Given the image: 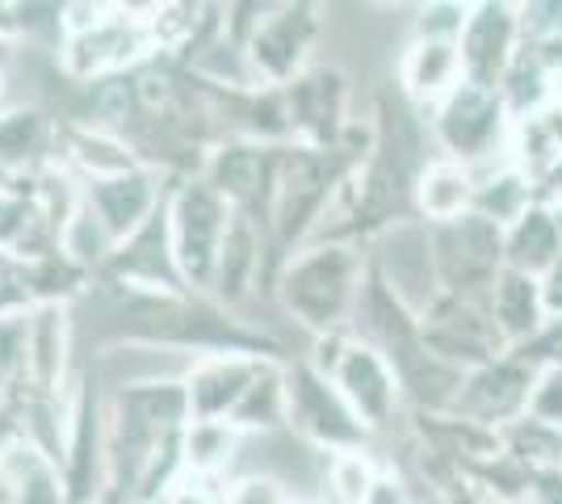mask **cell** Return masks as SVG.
Listing matches in <instances>:
<instances>
[{"mask_svg": "<svg viewBox=\"0 0 562 504\" xmlns=\"http://www.w3.org/2000/svg\"><path fill=\"white\" fill-rule=\"evenodd\" d=\"M366 269H370V261L345 240L303 244L281 265V307L311 336L349 333Z\"/></svg>", "mask_w": 562, "mask_h": 504, "instance_id": "6da1fadb", "label": "cell"}, {"mask_svg": "<svg viewBox=\"0 0 562 504\" xmlns=\"http://www.w3.org/2000/svg\"><path fill=\"white\" fill-rule=\"evenodd\" d=\"M235 206L198 172L186 177L168 193V236H172V261L189 294H211L214 265L223 240L232 232Z\"/></svg>", "mask_w": 562, "mask_h": 504, "instance_id": "7a4b0ae2", "label": "cell"}, {"mask_svg": "<svg viewBox=\"0 0 562 504\" xmlns=\"http://www.w3.org/2000/svg\"><path fill=\"white\" fill-rule=\"evenodd\" d=\"M432 135L446 160L467 165L474 177L495 165V152L513 156V114L504 105V97L495 89H479V85H458L453 93L432 110Z\"/></svg>", "mask_w": 562, "mask_h": 504, "instance_id": "3957f363", "label": "cell"}, {"mask_svg": "<svg viewBox=\"0 0 562 504\" xmlns=\"http://www.w3.org/2000/svg\"><path fill=\"white\" fill-rule=\"evenodd\" d=\"M336 181L340 177L331 168V152H315L303 144L281 147L273 165V190H269V219H265L273 240L285 248L311 244Z\"/></svg>", "mask_w": 562, "mask_h": 504, "instance_id": "277c9868", "label": "cell"}, {"mask_svg": "<svg viewBox=\"0 0 562 504\" xmlns=\"http://www.w3.org/2000/svg\"><path fill=\"white\" fill-rule=\"evenodd\" d=\"M285 429L299 433L306 446L324 455L366 450V437H370L349 404L340 400V391L331 387V379L311 370L306 361L285 366Z\"/></svg>", "mask_w": 562, "mask_h": 504, "instance_id": "5b68a950", "label": "cell"}, {"mask_svg": "<svg viewBox=\"0 0 562 504\" xmlns=\"http://www.w3.org/2000/svg\"><path fill=\"white\" fill-rule=\"evenodd\" d=\"M370 269L416 320L446 294L441 273H437V257H432V227L420 219H398L391 227H382Z\"/></svg>", "mask_w": 562, "mask_h": 504, "instance_id": "8992f818", "label": "cell"}, {"mask_svg": "<svg viewBox=\"0 0 562 504\" xmlns=\"http://www.w3.org/2000/svg\"><path fill=\"white\" fill-rule=\"evenodd\" d=\"M432 257L446 294L487 299L495 273L504 269V227L487 223L483 215L432 227Z\"/></svg>", "mask_w": 562, "mask_h": 504, "instance_id": "52a82bcc", "label": "cell"}, {"mask_svg": "<svg viewBox=\"0 0 562 504\" xmlns=\"http://www.w3.org/2000/svg\"><path fill=\"white\" fill-rule=\"evenodd\" d=\"M328 379L366 433H382L395 425L398 408H403V387H398L391 358L378 345L349 336V345H345L340 361L331 366Z\"/></svg>", "mask_w": 562, "mask_h": 504, "instance_id": "ba28073f", "label": "cell"}, {"mask_svg": "<svg viewBox=\"0 0 562 504\" xmlns=\"http://www.w3.org/2000/svg\"><path fill=\"white\" fill-rule=\"evenodd\" d=\"M533 379H538V366L520 354H504L479 370H467L449 416H462V421H474L483 429L499 433L504 425H513L529 412Z\"/></svg>", "mask_w": 562, "mask_h": 504, "instance_id": "9c48e42d", "label": "cell"}, {"mask_svg": "<svg viewBox=\"0 0 562 504\" xmlns=\"http://www.w3.org/2000/svg\"><path fill=\"white\" fill-rule=\"evenodd\" d=\"M285 114H290V139L315 152L336 147L349 126V85L336 68H306L285 89Z\"/></svg>", "mask_w": 562, "mask_h": 504, "instance_id": "30bf717a", "label": "cell"}, {"mask_svg": "<svg viewBox=\"0 0 562 504\" xmlns=\"http://www.w3.org/2000/svg\"><path fill=\"white\" fill-rule=\"evenodd\" d=\"M319 25L324 22L306 4H299V9L281 4V9H269V18H260L244 47H248V59H252L265 89H285L294 76L306 72V55H311Z\"/></svg>", "mask_w": 562, "mask_h": 504, "instance_id": "8fae6325", "label": "cell"}, {"mask_svg": "<svg viewBox=\"0 0 562 504\" xmlns=\"http://www.w3.org/2000/svg\"><path fill=\"white\" fill-rule=\"evenodd\" d=\"M458 51H462L467 85L499 93V80L508 76L516 51H520V13H516V4H474Z\"/></svg>", "mask_w": 562, "mask_h": 504, "instance_id": "7c38bea8", "label": "cell"}, {"mask_svg": "<svg viewBox=\"0 0 562 504\" xmlns=\"http://www.w3.org/2000/svg\"><path fill=\"white\" fill-rule=\"evenodd\" d=\"M71 303H34L25 312V391L59 395L68 379L71 354Z\"/></svg>", "mask_w": 562, "mask_h": 504, "instance_id": "4fadbf2b", "label": "cell"}, {"mask_svg": "<svg viewBox=\"0 0 562 504\" xmlns=\"http://www.w3.org/2000/svg\"><path fill=\"white\" fill-rule=\"evenodd\" d=\"M165 202L168 193L160 190V177H156L151 165L135 168V172H122V177H110V181L85 186V206L110 227V236L117 244L131 240Z\"/></svg>", "mask_w": 562, "mask_h": 504, "instance_id": "5bb4252c", "label": "cell"}, {"mask_svg": "<svg viewBox=\"0 0 562 504\" xmlns=\"http://www.w3.org/2000/svg\"><path fill=\"white\" fill-rule=\"evenodd\" d=\"M273 147L252 144V139H227L206 156L202 177L211 181L214 190L232 202L239 215H252L257 202L269 206V190H273Z\"/></svg>", "mask_w": 562, "mask_h": 504, "instance_id": "9a60e30c", "label": "cell"}, {"mask_svg": "<svg viewBox=\"0 0 562 504\" xmlns=\"http://www.w3.org/2000/svg\"><path fill=\"white\" fill-rule=\"evenodd\" d=\"M260 358L248 354H206L189 366L186 374V404L189 421H232L244 391L257 379Z\"/></svg>", "mask_w": 562, "mask_h": 504, "instance_id": "2e32d148", "label": "cell"}, {"mask_svg": "<svg viewBox=\"0 0 562 504\" xmlns=\"http://www.w3.org/2000/svg\"><path fill=\"white\" fill-rule=\"evenodd\" d=\"M462 51L458 43H437V38H412L403 59H398V89L416 110H437L458 85H462Z\"/></svg>", "mask_w": 562, "mask_h": 504, "instance_id": "e0dca14e", "label": "cell"}, {"mask_svg": "<svg viewBox=\"0 0 562 504\" xmlns=\"http://www.w3.org/2000/svg\"><path fill=\"white\" fill-rule=\"evenodd\" d=\"M487 315H492L499 340L513 349L533 345L546 333V303H541V282L516 269H499L492 290H487Z\"/></svg>", "mask_w": 562, "mask_h": 504, "instance_id": "ac0fdd59", "label": "cell"}, {"mask_svg": "<svg viewBox=\"0 0 562 504\" xmlns=\"http://www.w3.org/2000/svg\"><path fill=\"white\" fill-rule=\"evenodd\" d=\"M474 190H479V181H474V172L467 165L446 160V156L428 160L420 168V177H416V190H412L420 223L446 227V223L474 215Z\"/></svg>", "mask_w": 562, "mask_h": 504, "instance_id": "d6986e66", "label": "cell"}, {"mask_svg": "<svg viewBox=\"0 0 562 504\" xmlns=\"http://www.w3.org/2000/svg\"><path fill=\"white\" fill-rule=\"evenodd\" d=\"M64 139V165L76 172L80 186H93V181H110L122 172H135L143 168V156L126 144V135L114 131H97V126H71L59 135Z\"/></svg>", "mask_w": 562, "mask_h": 504, "instance_id": "ffe728a7", "label": "cell"}, {"mask_svg": "<svg viewBox=\"0 0 562 504\" xmlns=\"http://www.w3.org/2000/svg\"><path fill=\"white\" fill-rule=\"evenodd\" d=\"M260 253H265V244H260L257 215H239L235 211L232 232H227L218 265H214V287H211V294L223 307H239L260 287Z\"/></svg>", "mask_w": 562, "mask_h": 504, "instance_id": "44dd1931", "label": "cell"}, {"mask_svg": "<svg viewBox=\"0 0 562 504\" xmlns=\"http://www.w3.org/2000/svg\"><path fill=\"white\" fill-rule=\"evenodd\" d=\"M559 257H562V227L554 206L533 202L513 227H504V269L541 278Z\"/></svg>", "mask_w": 562, "mask_h": 504, "instance_id": "7402d4cb", "label": "cell"}, {"mask_svg": "<svg viewBox=\"0 0 562 504\" xmlns=\"http://www.w3.org/2000/svg\"><path fill=\"white\" fill-rule=\"evenodd\" d=\"M55 139V126H50L47 114H38V110H4L0 114V165L9 168L13 177L18 172H38V168H47L55 156H50L47 147Z\"/></svg>", "mask_w": 562, "mask_h": 504, "instance_id": "603a6c76", "label": "cell"}, {"mask_svg": "<svg viewBox=\"0 0 562 504\" xmlns=\"http://www.w3.org/2000/svg\"><path fill=\"white\" fill-rule=\"evenodd\" d=\"M244 433L232 421H189L181 429V467L189 480H218L235 467Z\"/></svg>", "mask_w": 562, "mask_h": 504, "instance_id": "cb8c5ba5", "label": "cell"}, {"mask_svg": "<svg viewBox=\"0 0 562 504\" xmlns=\"http://www.w3.org/2000/svg\"><path fill=\"white\" fill-rule=\"evenodd\" d=\"M474 181H479V190H474V215H483L487 223H495V227H513L516 219L538 202V186H533L513 160L479 172Z\"/></svg>", "mask_w": 562, "mask_h": 504, "instance_id": "d4e9b609", "label": "cell"}, {"mask_svg": "<svg viewBox=\"0 0 562 504\" xmlns=\"http://www.w3.org/2000/svg\"><path fill=\"white\" fill-rule=\"evenodd\" d=\"M232 425L244 433V437L285 429V366H278L273 358H260L257 379L244 391Z\"/></svg>", "mask_w": 562, "mask_h": 504, "instance_id": "484cf974", "label": "cell"}, {"mask_svg": "<svg viewBox=\"0 0 562 504\" xmlns=\"http://www.w3.org/2000/svg\"><path fill=\"white\" fill-rule=\"evenodd\" d=\"M59 253L68 257L80 273H105V265L114 261L117 240L110 236V227L80 202V211L68 219V227L59 232Z\"/></svg>", "mask_w": 562, "mask_h": 504, "instance_id": "4316f807", "label": "cell"}, {"mask_svg": "<svg viewBox=\"0 0 562 504\" xmlns=\"http://www.w3.org/2000/svg\"><path fill=\"white\" fill-rule=\"evenodd\" d=\"M499 446H504L508 458L525 462L533 475L562 467V433L550 429V425H538L533 416H520L513 425H504L499 429Z\"/></svg>", "mask_w": 562, "mask_h": 504, "instance_id": "83f0119b", "label": "cell"}, {"mask_svg": "<svg viewBox=\"0 0 562 504\" xmlns=\"http://www.w3.org/2000/svg\"><path fill=\"white\" fill-rule=\"evenodd\" d=\"M374 458L366 450H340V455H328V475H324V488H328L331 504H366V492L370 483L378 480Z\"/></svg>", "mask_w": 562, "mask_h": 504, "instance_id": "f1b7e54d", "label": "cell"}, {"mask_svg": "<svg viewBox=\"0 0 562 504\" xmlns=\"http://www.w3.org/2000/svg\"><path fill=\"white\" fill-rule=\"evenodd\" d=\"M25 383V312L0 315V391Z\"/></svg>", "mask_w": 562, "mask_h": 504, "instance_id": "f546056e", "label": "cell"}, {"mask_svg": "<svg viewBox=\"0 0 562 504\" xmlns=\"http://www.w3.org/2000/svg\"><path fill=\"white\" fill-rule=\"evenodd\" d=\"M538 425H550V429L562 433V361H550V366H538V379H533V391H529V412Z\"/></svg>", "mask_w": 562, "mask_h": 504, "instance_id": "4dcf8cb0", "label": "cell"}, {"mask_svg": "<svg viewBox=\"0 0 562 504\" xmlns=\"http://www.w3.org/2000/svg\"><path fill=\"white\" fill-rule=\"evenodd\" d=\"M474 4H428L416 18V34L412 38H437V43H462V30L470 22Z\"/></svg>", "mask_w": 562, "mask_h": 504, "instance_id": "1f68e13d", "label": "cell"}, {"mask_svg": "<svg viewBox=\"0 0 562 504\" xmlns=\"http://www.w3.org/2000/svg\"><path fill=\"white\" fill-rule=\"evenodd\" d=\"M227 504H294V496L278 480L265 475H239L227 483Z\"/></svg>", "mask_w": 562, "mask_h": 504, "instance_id": "d6a6232c", "label": "cell"}, {"mask_svg": "<svg viewBox=\"0 0 562 504\" xmlns=\"http://www.w3.org/2000/svg\"><path fill=\"white\" fill-rule=\"evenodd\" d=\"M366 504H416V492H412V483L395 475L391 467H382L378 471V480L370 483V492H366Z\"/></svg>", "mask_w": 562, "mask_h": 504, "instance_id": "836d02e7", "label": "cell"}, {"mask_svg": "<svg viewBox=\"0 0 562 504\" xmlns=\"http://www.w3.org/2000/svg\"><path fill=\"white\" fill-rule=\"evenodd\" d=\"M214 480H181L168 492V504H227V488H211Z\"/></svg>", "mask_w": 562, "mask_h": 504, "instance_id": "e575fe53", "label": "cell"}, {"mask_svg": "<svg viewBox=\"0 0 562 504\" xmlns=\"http://www.w3.org/2000/svg\"><path fill=\"white\" fill-rule=\"evenodd\" d=\"M538 282H541V303H546V320L562 324V257L541 273Z\"/></svg>", "mask_w": 562, "mask_h": 504, "instance_id": "d590c367", "label": "cell"}, {"mask_svg": "<svg viewBox=\"0 0 562 504\" xmlns=\"http://www.w3.org/2000/svg\"><path fill=\"white\" fill-rule=\"evenodd\" d=\"M294 504H328V501H315V496H303V501H294Z\"/></svg>", "mask_w": 562, "mask_h": 504, "instance_id": "8d00e7d4", "label": "cell"}, {"mask_svg": "<svg viewBox=\"0 0 562 504\" xmlns=\"http://www.w3.org/2000/svg\"><path fill=\"white\" fill-rule=\"evenodd\" d=\"M4 404H9V391H0V412H4Z\"/></svg>", "mask_w": 562, "mask_h": 504, "instance_id": "74e56055", "label": "cell"}, {"mask_svg": "<svg viewBox=\"0 0 562 504\" xmlns=\"http://www.w3.org/2000/svg\"><path fill=\"white\" fill-rule=\"evenodd\" d=\"M0 97H4V68H0Z\"/></svg>", "mask_w": 562, "mask_h": 504, "instance_id": "f35d334b", "label": "cell"}, {"mask_svg": "<svg viewBox=\"0 0 562 504\" xmlns=\"http://www.w3.org/2000/svg\"><path fill=\"white\" fill-rule=\"evenodd\" d=\"M143 504H168V496H160V501H143Z\"/></svg>", "mask_w": 562, "mask_h": 504, "instance_id": "ab89813d", "label": "cell"}, {"mask_svg": "<svg viewBox=\"0 0 562 504\" xmlns=\"http://www.w3.org/2000/svg\"><path fill=\"white\" fill-rule=\"evenodd\" d=\"M554 211H559V227H562V206H554Z\"/></svg>", "mask_w": 562, "mask_h": 504, "instance_id": "60d3db41", "label": "cell"}, {"mask_svg": "<svg viewBox=\"0 0 562 504\" xmlns=\"http://www.w3.org/2000/svg\"><path fill=\"white\" fill-rule=\"evenodd\" d=\"M516 504H533V501H516Z\"/></svg>", "mask_w": 562, "mask_h": 504, "instance_id": "b9f144b4", "label": "cell"}, {"mask_svg": "<svg viewBox=\"0 0 562 504\" xmlns=\"http://www.w3.org/2000/svg\"><path fill=\"white\" fill-rule=\"evenodd\" d=\"M559 206H562V198H559Z\"/></svg>", "mask_w": 562, "mask_h": 504, "instance_id": "7bdbcfd3", "label": "cell"}, {"mask_svg": "<svg viewBox=\"0 0 562 504\" xmlns=\"http://www.w3.org/2000/svg\"><path fill=\"white\" fill-rule=\"evenodd\" d=\"M559 471H562V467H559Z\"/></svg>", "mask_w": 562, "mask_h": 504, "instance_id": "ee69618b", "label": "cell"}]
</instances>
